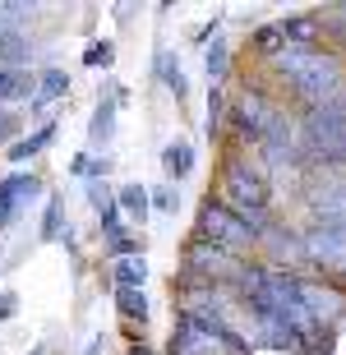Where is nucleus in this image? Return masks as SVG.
Returning <instances> with one entry per match:
<instances>
[{"mask_svg": "<svg viewBox=\"0 0 346 355\" xmlns=\"http://www.w3.org/2000/svg\"><path fill=\"white\" fill-rule=\"evenodd\" d=\"M277 74L291 83V92L314 111V106H328L337 92L346 88L342 60L333 51H314V46H286V51L273 60Z\"/></svg>", "mask_w": 346, "mask_h": 355, "instance_id": "1", "label": "nucleus"}, {"mask_svg": "<svg viewBox=\"0 0 346 355\" xmlns=\"http://www.w3.org/2000/svg\"><path fill=\"white\" fill-rule=\"evenodd\" d=\"M305 144L328 166H346V88L328 106H314L305 116Z\"/></svg>", "mask_w": 346, "mask_h": 355, "instance_id": "2", "label": "nucleus"}, {"mask_svg": "<svg viewBox=\"0 0 346 355\" xmlns=\"http://www.w3.org/2000/svg\"><path fill=\"white\" fill-rule=\"evenodd\" d=\"M222 189H227L231 212H240L250 226L263 222L268 212V175L250 162H227V175H222Z\"/></svg>", "mask_w": 346, "mask_h": 355, "instance_id": "3", "label": "nucleus"}, {"mask_svg": "<svg viewBox=\"0 0 346 355\" xmlns=\"http://www.w3.org/2000/svg\"><path fill=\"white\" fill-rule=\"evenodd\" d=\"M199 231H203V240H213L217 250H227V254H245L259 240V231H254L240 212H231V208H222V203H203L199 208Z\"/></svg>", "mask_w": 346, "mask_h": 355, "instance_id": "4", "label": "nucleus"}, {"mask_svg": "<svg viewBox=\"0 0 346 355\" xmlns=\"http://www.w3.org/2000/svg\"><path fill=\"white\" fill-rule=\"evenodd\" d=\"M305 259L333 277H346V231L342 226H314L305 236Z\"/></svg>", "mask_w": 346, "mask_h": 355, "instance_id": "5", "label": "nucleus"}, {"mask_svg": "<svg viewBox=\"0 0 346 355\" xmlns=\"http://www.w3.org/2000/svg\"><path fill=\"white\" fill-rule=\"evenodd\" d=\"M231 120H236L240 139H259V144H263V134L282 120V111H277V106H268L263 92H245V97L236 102V111H231Z\"/></svg>", "mask_w": 346, "mask_h": 355, "instance_id": "6", "label": "nucleus"}, {"mask_svg": "<svg viewBox=\"0 0 346 355\" xmlns=\"http://www.w3.org/2000/svg\"><path fill=\"white\" fill-rule=\"evenodd\" d=\"M309 208L319 217V226H342L346 231V180H328L309 194Z\"/></svg>", "mask_w": 346, "mask_h": 355, "instance_id": "7", "label": "nucleus"}, {"mask_svg": "<svg viewBox=\"0 0 346 355\" xmlns=\"http://www.w3.org/2000/svg\"><path fill=\"white\" fill-rule=\"evenodd\" d=\"M189 268L208 272V282H217V277H240V272H245V268L236 263V254L217 250V245H208V240H194V250H189Z\"/></svg>", "mask_w": 346, "mask_h": 355, "instance_id": "8", "label": "nucleus"}, {"mask_svg": "<svg viewBox=\"0 0 346 355\" xmlns=\"http://www.w3.org/2000/svg\"><path fill=\"white\" fill-rule=\"evenodd\" d=\"M33 194H42V180L37 175H10V180H0V226L10 222L19 203H28Z\"/></svg>", "mask_w": 346, "mask_h": 355, "instance_id": "9", "label": "nucleus"}, {"mask_svg": "<svg viewBox=\"0 0 346 355\" xmlns=\"http://www.w3.org/2000/svg\"><path fill=\"white\" fill-rule=\"evenodd\" d=\"M120 97H125L120 88H116V92H107V97H102V106L93 111V130H88V144H93V148H107V144H111V134H116Z\"/></svg>", "mask_w": 346, "mask_h": 355, "instance_id": "10", "label": "nucleus"}, {"mask_svg": "<svg viewBox=\"0 0 346 355\" xmlns=\"http://www.w3.org/2000/svg\"><path fill=\"white\" fill-rule=\"evenodd\" d=\"M162 166H166V175H171V180H185V175L194 171V148H189L185 139L166 144V153H162Z\"/></svg>", "mask_w": 346, "mask_h": 355, "instance_id": "11", "label": "nucleus"}, {"mask_svg": "<svg viewBox=\"0 0 346 355\" xmlns=\"http://www.w3.org/2000/svg\"><path fill=\"white\" fill-rule=\"evenodd\" d=\"M69 92V79H65V69H46L37 83V97H33V111H46L51 102H60Z\"/></svg>", "mask_w": 346, "mask_h": 355, "instance_id": "12", "label": "nucleus"}, {"mask_svg": "<svg viewBox=\"0 0 346 355\" xmlns=\"http://www.w3.org/2000/svg\"><path fill=\"white\" fill-rule=\"evenodd\" d=\"M116 309L130 318V323H144L148 318V295L139 286H116Z\"/></svg>", "mask_w": 346, "mask_h": 355, "instance_id": "13", "label": "nucleus"}, {"mask_svg": "<svg viewBox=\"0 0 346 355\" xmlns=\"http://www.w3.org/2000/svg\"><path fill=\"white\" fill-rule=\"evenodd\" d=\"M0 60H10V65H24L28 60V37L14 24H0Z\"/></svg>", "mask_w": 346, "mask_h": 355, "instance_id": "14", "label": "nucleus"}, {"mask_svg": "<svg viewBox=\"0 0 346 355\" xmlns=\"http://www.w3.org/2000/svg\"><path fill=\"white\" fill-rule=\"evenodd\" d=\"M157 79L166 83V88L175 92V97H185L189 83H185V69H180V60H175L171 51H157Z\"/></svg>", "mask_w": 346, "mask_h": 355, "instance_id": "15", "label": "nucleus"}, {"mask_svg": "<svg viewBox=\"0 0 346 355\" xmlns=\"http://www.w3.org/2000/svg\"><path fill=\"white\" fill-rule=\"evenodd\" d=\"M116 203H120L125 212H130L134 222H144V217H148V203H153V194H148L144 184H125V189L116 194Z\"/></svg>", "mask_w": 346, "mask_h": 355, "instance_id": "16", "label": "nucleus"}, {"mask_svg": "<svg viewBox=\"0 0 346 355\" xmlns=\"http://www.w3.org/2000/svg\"><path fill=\"white\" fill-rule=\"evenodd\" d=\"M144 282H148V263L134 254V259H116V286H139L144 291Z\"/></svg>", "mask_w": 346, "mask_h": 355, "instance_id": "17", "label": "nucleus"}, {"mask_svg": "<svg viewBox=\"0 0 346 355\" xmlns=\"http://www.w3.org/2000/svg\"><path fill=\"white\" fill-rule=\"evenodd\" d=\"M51 139H55V125H46V130H37L33 139H24V144H10V157H14V162L37 157L42 148H51Z\"/></svg>", "mask_w": 346, "mask_h": 355, "instance_id": "18", "label": "nucleus"}, {"mask_svg": "<svg viewBox=\"0 0 346 355\" xmlns=\"http://www.w3.org/2000/svg\"><path fill=\"white\" fill-rule=\"evenodd\" d=\"M254 46H259L263 55H273V60H277V55L286 51V33H282L277 24H273V28H259V37H254Z\"/></svg>", "mask_w": 346, "mask_h": 355, "instance_id": "19", "label": "nucleus"}, {"mask_svg": "<svg viewBox=\"0 0 346 355\" xmlns=\"http://www.w3.org/2000/svg\"><path fill=\"white\" fill-rule=\"evenodd\" d=\"M5 97H28V74L0 65V102H5Z\"/></svg>", "mask_w": 346, "mask_h": 355, "instance_id": "20", "label": "nucleus"}, {"mask_svg": "<svg viewBox=\"0 0 346 355\" xmlns=\"http://www.w3.org/2000/svg\"><path fill=\"white\" fill-rule=\"evenodd\" d=\"M277 28L286 33V42H300V46L314 37V19H300V14H295V19H282Z\"/></svg>", "mask_w": 346, "mask_h": 355, "instance_id": "21", "label": "nucleus"}, {"mask_svg": "<svg viewBox=\"0 0 346 355\" xmlns=\"http://www.w3.org/2000/svg\"><path fill=\"white\" fill-rule=\"evenodd\" d=\"M203 69H208V79H222L227 74V46H222V37H213V46L203 55Z\"/></svg>", "mask_w": 346, "mask_h": 355, "instance_id": "22", "label": "nucleus"}, {"mask_svg": "<svg viewBox=\"0 0 346 355\" xmlns=\"http://www.w3.org/2000/svg\"><path fill=\"white\" fill-rule=\"evenodd\" d=\"M60 208H65L60 198H51V203H46V217H42V240H55V236H60Z\"/></svg>", "mask_w": 346, "mask_h": 355, "instance_id": "23", "label": "nucleus"}, {"mask_svg": "<svg viewBox=\"0 0 346 355\" xmlns=\"http://www.w3.org/2000/svg\"><path fill=\"white\" fill-rule=\"evenodd\" d=\"M83 60H88V65H93V69H107L111 60H116V46H111V42H93Z\"/></svg>", "mask_w": 346, "mask_h": 355, "instance_id": "24", "label": "nucleus"}, {"mask_svg": "<svg viewBox=\"0 0 346 355\" xmlns=\"http://www.w3.org/2000/svg\"><path fill=\"white\" fill-rule=\"evenodd\" d=\"M148 194H153V208H162V212H175V208H180L175 189H148Z\"/></svg>", "mask_w": 346, "mask_h": 355, "instance_id": "25", "label": "nucleus"}, {"mask_svg": "<svg viewBox=\"0 0 346 355\" xmlns=\"http://www.w3.org/2000/svg\"><path fill=\"white\" fill-rule=\"evenodd\" d=\"M88 198H93V203H97V212L116 208V198H111V189H107V184H88Z\"/></svg>", "mask_w": 346, "mask_h": 355, "instance_id": "26", "label": "nucleus"}, {"mask_svg": "<svg viewBox=\"0 0 346 355\" xmlns=\"http://www.w3.org/2000/svg\"><path fill=\"white\" fill-rule=\"evenodd\" d=\"M217 125H222V92H213V102H208V139L217 134Z\"/></svg>", "mask_w": 346, "mask_h": 355, "instance_id": "27", "label": "nucleus"}, {"mask_svg": "<svg viewBox=\"0 0 346 355\" xmlns=\"http://www.w3.org/2000/svg\"><path fill=\"white\" fill-rule=\"evenodd\" d=\"M14 130H19V116H14V111H0V144H5Z\"/></svg>", "mask_w": 346, "mask_h": 355, "instance_id": "28", "label": "nucleus"}, {"mask_svg": "<svg viewBox=\"0 0 346 355\" xmlns=\"http://www.w3.org/2000/svg\"><path fill=\"white\" fill-rule=\"evenodd\" d=\"M14 309H19V295H14V291H5V295H0V323H5Z\"/></svg>", "mask_w": 346, "mask_h": 355, "instance_id": "29", "label": "nucleus"}, {"mask_svg": "<svg viewBox=\"0 0 346 355\" xmlns=\"http://www.w3.org/2000/svg\"><path fill=\"white\" fill-rule=\"evenodd\" d=\"M102 346H107V342H102V337H93V342L83 346V355H102Z\"/></svg>", "mask_w": 346, "mask_h": 355, "instance_id": "30", "label": "nucleus"}, {"mask_svg": "<svg viewBox=\"0 0 346 355\" xmlns=\"http://www.w3.org/2000/svg\"><path fill=\"white\" fill-rule=\"evenodd\" d=\"M130 355H153V351H148V346H130Z\"/></svg>", "mask_w": 346, "mask_h": 355, "instance_id": "31", "label": "nucleus"}, {"mask_svg": "<svg viewBox=\"0 0 346 355\" xmlns=\"http://www.w3.org/2000/svg\"><path fill=\"white\" fill-rule=\"evenodd\" d=\"M33 355H42V351H33Z\"/></svg>", "mask_w": 346, "mask_h": 355, "instance_id": "32", "label": "nucleus"}]
</instances>
